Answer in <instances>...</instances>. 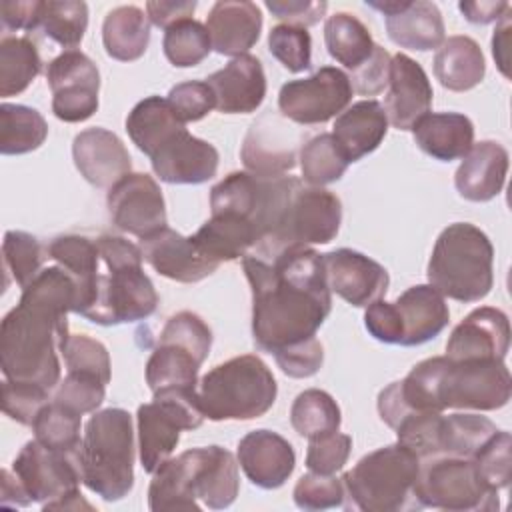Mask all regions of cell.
I'll use <instances>...</instances> for the list:
<instances>
[{
    "label": "cell",
    "instance_id": "obj_25",
    "mask_svg": "<svg viewBox=\"0 0 512 512\" xmlns=\"http://www.w3.org/2000/svg\"><path fill=\"white\" fill-rule=\"evenodd\" d=\"M238 466L246 478L264 490L280 488L296 466V454L292 444L266 428L252 430L238 442Z\"/></svg>",
    "mask_w": 512,
    "mask_h": 512
},
{
    "label": "cell",
    "instance_id": "obj_46",
    "mask_svg": "<svg viewBox=\"0 0 512 512\" xmlns=\"http://www.w3.org/2000/svg\"><path fill=\"white\" fill-rule=\"evenodd\" d=\"M164 56L176 68H190L200 64L212 50L206 26L194 18L180 20L164 30Z\"/></svg>",
    "mask_w": 512,
    "mask_h": 512
},
{
    "label": "cell",
    "instance_id": "obj_36",
    "mask_svg": "<svg viewBox=\"0 0 512 512\" xmlns=\"http://www.w3.org/2000/svg\"><path fill=\"white\" fill-rule=\"evenodd\" d=\"M102 42L110 58L120 62L138 60L150 42L148 14L132 4L110 10L102 24Z\"/></svg>",
    "mask_w": 512,
    "mask_h": 512
},
{
    "label": "cell",
    "instance_id": "obj_21",
    "mask_svg": "<svg viewBox=\"0 0 512 512\" xmlns=\"http://www.w3.org/2000/svg\"><path fill=\"white\" fill-rule=\"evenodd\" d=\"M144 260L164 278L194 284L218 270V262L210 260L192 240L172 228H162L140 244Z\"/></svg>",
    "mask_w": 512,
    "mask_h": 512
},
{
    "label": "cell",
    "instance_id": "obj_10",
    "mask_svg": "<svg viewBox=\"0 0 512 512\" xmlns=\"http://www.w3.org/2000/svg\"><path fill=\"white\" fill-rule=\"evenodd\" d=\"M198 388H170L154 392L152 402L138 408V456L148 474H154L174 452L182 430H196L204 422Z\"/></svg>",
    "mask_w": 512,
    "mask_h": 512
},
{
    "label": "cell",
    "instance_id": "obj_45",
    "mask_svg": "<svg viewBox=\"0 0 512 512\" xmlns=\"http://www.w3.org/2000/svg\"><path fill=\"white\" fill-rule=\"evenodd\" d=\"M80 426L82 414L50 400L48 404L42 406L36 420L32 422V432L34 438L46 448L66 454H78L82 442Z\"/></svg>",
    "mask_w": 512,
    "mask_h": 512
},
{
    "label": "cell",
    "instance_id": "obj_42",
    "mask_svg": "<svg viewBox=\"0 0 512 512\" xmlns=\"http://www.w3.org/2000/svg\"><path fill=\"white\" fill-rule=\"evenodd\" d=\"M88 28V6L78 0H46L40 2L36 32L60 44L62 48L76 50Z\"/></svg>",
    "mask_w": 512,
    "mask_h": 512
},
{
    "label": "cell",
    "instance_id": "obj_41",
    "mask_svg": "<svg viewBox=\"0 0 512 512\" xmlns=\"http://www.w3.org/2000/svg\"><path fill=\"white\" fill-rule=\"evenodd\" d=\"M496 432V424L480 414L442 416L438 430V456L474 458Z\"/></svg>",
    "mask_w": 512,
    "mask_h": 512
},
{
    "label": "cell",
    "instance_id": "obj_62",
    "mask_svg": "<svg viewBox=\"0 0 512 512\" xmlns=\"http://www.w3.org/2000/svg\"><path fill=\"white\" fill-rule=\"evenodd\" d=\"M464 18L472 24H490L498 22L506 10H510L508 2H494V0H480V2H460L458 4Z\"/></svg>",
    "mask_w": 512,
    "mask_h": 512
},
{
    "label": "cell",
    "instance_id": "obj_17",
    "mask_svg": "<svg viewBox=\"0 0 512 512\" xmlns=\"http://www.w3.org/2000/svg\"><path fill=\"white\" fill-rule=\"evenodd\" d=\"M304 134L288 124L280 112H262L248 128L240 158L248 172L256 176H284L296 166Z\"/></svg>",
    "mask_w": 512,
    "mask_h": 512
},
{
    "label": "cell",
    "instance_id": "obj_57",
    "mask_svg": "<svg viewBox=\"0 0 512 512\" xmlns=\"http://www.w3.org/2000/svg\"><path fill=\"white\" fill-rule=\"evenodd\" d=\"M390 60L392 56L380 44L374 46L370 58L358 68L350 70V86L362 96H376L388 86L390 78Z\"/></svg>",
    "mask_w": 512,
    "mask_h": 512
},
{
    "label": "cell",
    "instance_id": "obj_32",
    "mask_svg": "<svg viewBox=\"0 0 512 512\" xmlns=\"http://www.w3.org/2000/svg\"><path fill=\"white\" fill-rule=\"evenodd\" d=\"M384 24L394 44L418 52L438 50L446 36L438 6L426 0H406L404 8L384 16Z\"/></svg>",
    "mask_w": 512,
    "mask_h": 512
},
{
    "label": "cell",
    "instance_id": "obj_58",
    "mask_svg": "<svg viewBox=\"0 0 512 512\" xmlns=\"http://www.w3.org/2000/svg\"><path fill=\"white\" fill-rule=\"evenodd\" d=\"M364 326L372 338L384 344H400L402 342V322L394 302H386L384 298L366 306Z\"/></svg>",
    "mask_w": 512,
    "mask_h": 512
},
{
    "label": "cell",
    "instance_id": "obj_48",
    "mask_svg": "<svg viewBox=\"0 0 512 512\" xmlns=\"http://www.w3.org/2000/svg\"><path fill=\"white\" fill-rule=\"evenodd\" d=\"M270 54L288 70L304 72L312 66V38L306 28L278 24L268 32Z\"/></svg>",
    "mask_w": 512,
    "mask_h": 512
},
{
    "label": "cell",
    "instance_id": "obj_60",
    "mask_svg": "<svg viewBox=\"0 0 512 512\" xmlns=\"http://www.w3.org/2000/svg\"><path fill=\"white\" fill-rule=\"evenodd\" d=\"M196 10L194 0H150L146 2V14L150 24L158 28H170L180 20L192 18Z\"/></svg>",
    "mask_w": 512,
    "mask_h": 512
},
{
    "label": "cell",
    "instance_id": "obj_54",
    "mask_svg": "<svg viewBox=\"0 0 512 512\" xmlns=\"http://www.w3.org/2000/svg\"><path fill=\"white\" fill-rule=\"evenodd\" d=\"M350 450L352 438L338 430L314 436L306 450V466L316 474H336L348 462Z\"/></svg>",
    "mask_w": 512,
    "mask_h": 512
},
{
    "label": "cell",
    "instance_id": "obj_7",
    "mask_svg": "<svg viewBox=\"0 0 512 512\" xmlns=\"http://www.w3.org/2000/svg\"><path fill=\"white\" fill-rule=\"evenodd\" d=\"M278 384L256 354L230 358L208 370L198 382V400L208 420H254L276 402Z\"/></svg>",
    "mask_w": 512,
    "mask_h": 512
},
{
    "label": "cell",
    "instance_id": "obj_3",
    "mask_svg": "<svg viewBox=\"0 0 512 512\" xmlns=\"http://www.w3.org/2000/svg\"><path fill=\"white\" fill-rule=\"evenodd\" d=\"M240 490L238 462L222 446L190 448L176 458H168L156 472L148 488L152 512L200 510L202 500L212 510L228 508Z\"/></svg>",
    "mask_w": 512,
    "mask_h": 512
},
{
    "label": "cell",
    "instance_id": "obj_31",
    "mask_svg": "<svg viewBox=\"0 0 512 512\" xmlns=\"http://www.w3.org/2000/svg\"><path fill=\"white\" fill-rule=\"evenodd\" d=\"M412 134L418 148L440 162L464 158L474 144V124L460 112H428Z\"/></svg>",
    "mask_w": 512,
    "mask_h": 512
},
{
    "label": "cell",
    "instance_id": "obj_16",
    "mask_svg": "<svg viewBox=\"0 0 512 512\" xmlns=\"http://www.w3.org/2000/svg\"><path fill=\"white\" fill-rule=\"evenodd\" d=\"M52 112L62 122H84L98 110L100 72L80 50H64L48 62Z\"/></svg>",
    "mask_w": 512,
    "mask_h": 512
},
{
    "label": "cell",
    "instance_id": "obj_51",
    "mask_svg": "<svg viewBox=\"0 0 512 512\" xmlns=\"http://www.w3.org/2000/svg\"><path fill=\"white\" fill-rule=\"evenodd\" d=\"M294 502L302 510H328L344 506L346 490L342 478L334 474H304L294 486Z\"/></svg>",
    "mask_w": 512,
    "mask_h": 512
},
{
    "label": "cell",
    "instance_id": "obj_13",
    "mask_svg": "<svg viewBox=\"0 0 512 512\" xmlns=\"http://www.w3.org/2000/svg\"><path fill=\"white\" fill-rule=\"evenodd\" d=\"M12 472L30 500L42 504V510H58L64 500L80 494L78 454L46 448L36 438L22 446L14 458Z\"/></svg>",
    "mask_w": 512,
    "mask_h": 512
},
{
    "label": "cell",
    "instance_id": "obj_43",
    "mask_svg": "<svg viewBox=\"0 0 512 512\" xmlns=\"http://www.w3.org/2000/svg\"><path fill=\"white\" fill-rule=\"evenodd\" d=\"M298 160L304 182L318 188L340 180L350 164L336 138L328 132L306 140L300 148Z\"/></svg>",
    "mask_w": 512,
    "mask_h": 512
},
{
    "label": "cell",
    "instance_id": "obj_29",
    "mask_svg": "<svg viewBox=\"0 0 512 512\" xmlns=\"http://www.w3.org/2000/svg\"><path fill=\"white\" fill-rule=\"evenodd\" d=\"M394 306L402 322L400 346H420L436 338L450 320L444 296L430 284H418L402 292Z\"/></svg>",
    "mask_w": 512,
    "mask_h": 512
},
{
    "label": "cell",
    "instance_id": "obj_23",
    "mask_svg": "<svg viewBox=\"0 0 512 512\" xmlns=\"http://www.w3.org/2000/svg\"><path fill=\"white\" fill-rule=\"evenodd\" d=\"M432 96V84L424 68L402 52L394 54L384 98L388 122L398 130H412L416 122L430 112Z\"/></svg>",
    "mask_w": 512,
    "mask_h": 512
},
{
    "label": "cell",
    "instance_id": "obj_8",
    "mask_svg": "<svg viewBox=\"0 0 512 512\" xmlns=\"http://www.w3.org/2000/svg\"><path fill=\"white\" fill-rule=\"evenodd\" d=\"M420 458L400 442L378 448L342 476L350 506L364 512L422 508L416 498Z\"/></svg>",
    "mask_w": 512,
    "mask_h": 512
},
{
    "label": "cell",
    "instance_id": "obj_37",
    "mask_svg": "<svg viewBox=\"0 0 512 512\" xmlns=\"http://www.w3.org/2000/svg\"><path fill=\"white\" fill-rule=\"evenodd\" d=\"M186 124L176 116L166 98L148 96L140 100L126 118V132L148 158Z\"/></svg>",
    "mask_w": 512,
    "mask_h": 512
},
{
    "label": "cell",
    "instance_id": "obj_39",
    "mask_svg": "<svg viewBox=\"0 0 512 512\" xmlns=\"http://www.w3.org/2000/svg\"><path fill=\"white\" fill-rule=\"evenodd\" d=\"M48 124L44 116L24 104L0 106V152L4 156L28 154L44 144Z\"/></svg>",
    "mask_w": 512,
    "mask_h": 512
},
{
    "label": "cell",
    "instance_id": "obj_40",
    "mask_svg": "<svg viewBox=\"0 0 512 512\" xmlns=\"http://www.w3.org/2000/svg\"><path fill=\"white\" fill-rule=\"evenodd\" d=\"M42 72L36 44L26 36H4L0 40V96L24 92Z\"/></svg>",
    "mask_w": 512,
    "mask_h": 512
},
{
    "label": "cell",
    "instance_id": "obj_64",
    "mask_svg": "<svg viewBox=\"0 0 512 512\" xmlns=\"http://www.w3.org/2000/svg\"><path fill=\"white\" fill-rule=\"evenodd\" d=\"M0 502L4 506H28L32 504L28 492L24 490L22 482L16 474L2 468L0 472Z\"/></svg>",
    "mask_w": 512,
    "mask_h": 512
},
{
    "label": "cell",
    "instance_id": "obj_34",
    "mask_svg": "<svg viewBox=\"0 0 512 512\" xmlns=\"http://www.w3.org/2000/svg\"><path fill=\"white\" fill-rule=\"evenodd\" d=\"M434 74L452 92H466L478 86L486 74L484 54L470 36H450L434 54Z\"/></svg>",
    "mask_w": 512,
    "mask_h": 512
},
{
    "label": "cell",
    "instance_id": "obj_33",
    "mask_svg": "<svg viewBox=\"0 0 512 512\" xmlns=\"http://www.w3.org/2000/svg\"><path fill=\"white\" fill-rule=\"evenodd\" d=\"M196 246L214 262H232L250 254L258 244L254 224L238 214L216 212L192 236Z\"/></svg>",
    "mask_w": 512,
    "mask_h": 512
},
{
    "label": "cell",
    "instance_id": "obj_9",
    "mask_svg": "<svg viewBox=\"0 0 512 512\" xmlns=\"http://www.w3.org/2000/svg\"><path fill=\"white\" fill-rule=\"evenodd\" d=\"M212 346L210 326L194 312L170 316L146 362V384L152 392L198 388V370Z\"/></svg>",
    "mask_w": 512,
    "mask_h": 512
},
{
    "label": "cell",
    "instance_id": "obj_2",
    "mask_svg": "<svg viewBox=\"0 0 512 512\" xmlns=\"http://www.w3.org/2000/svg\"><path fill=\"white\" fill-rule=\"evenodd\" d=\"M78 304V286L62 266H48L22 288L18 304L0 324V366L6 380L54 390L60 382L58 352L68 332V312Z\"/></svg>",
    "mask_w": 512,
    "mask_h": 512
},
{
    "label": "cell",
    "instance_id": "obj_50",
    "mask_svg": "<svg viewBox=\"0 0 512 512\" xmlns=\"http://www.w3.org/2000/svg\"><path fill=\"white\" fill-rule=\"evenodd\" d=\"M106 382L88 372H66L64 380L54 388L52 400L78 412L88 414L96 412V408L104 402Z\"/></svg>",
    "mask_w": 512,
    "mask_h": 512
},
{
    "label": "cell",
    "instance_id": "obj_49",
    "mask_svg": "<svg viewBox=\"0 0 512 512\" xmlns=\"http://www.w3.org/2000/svg\"><path fill=\"white\" fill-rule=\"evenodd\" d=\"M66 372H88L98 376L102 382H110L112 368L110 356L102 342L86 334H70L62 346Z\"/></svg>",
    "mask_w": 512,
    "mask_h": 512
},
{
    "label": "cell",
    "instance_id": "obj_14",
    "mask_svg": "<svg viewBox=\"0 0 512 512\" xmlns=\"http://www.w3.org/2000/svg\"><path fill=\"white\" fill-rule=\"evenodd\" d=\"M352 92L350 80L340 68L322 66L306 78L286 82L278 94V108L296 124H322L346 110Z\"/></svg>",
    "mask_w": 512,
    "mask_h": 512
},
{
    "label": "cell",
    "instance_id": "obj_28",
    "mask_svg": "<svg viewBox=\"0 0 512 512\" xmlns=\"http://www.w3.org/2000/svg\"><path fill=\"white\" fill-rule=\"evenodd\" d=\"M508 174V152L494 140H482L472 144L462 158L454 186L458 194L470 202H488L504 188Z\"/></svg>",
    "mask_w": 512,
    "mask_h": 512
},
{
    "label": "cell",
    "instance_id": "obj_55",
    "mask_svg": "<svg viewBox=\"0 0 512 512\" xmlns=\"http://www.w3.org/2000/svg\"><path fill=\"white\" fill-rule=\"evenodd\" d=\"M166 100L184 124L202 120L212 108H216L210 86L200 80H188L172 86Z\"/></svg>",
    "mask_w": 512,
    "mask_h": 512
},
{
    "label": "cell",
    "instance_id": "obj_30",
    "mask_svg": "<svg viewBox=\"0 0 512 512\" xmlns=\"http://www.w3.org/2000/svg\"><path fill=\"white\" fill-rule=\"evenodd\" d=\"M388 132V116L378 100H360L336 116L332 136L348 162L374 152Z\"/></svg>",
    "mask_w": 512,
    "mask_h": 512
},
{
    "label": "cell",
    "instance_id": "obj_15",
    "mask_svg": "<svg viewBox=\"0 0 512 512\" xmlns=\"http://www.w3.org/2000/svg\"><path fill=\"white\" fill-rule=\"evenodd\" d=\"M342 222V202L330 190L300 186L290 204L286 222L266 260L296 246L328 244L336 238Z\"/></svg>",
    "mask_w": 512,
    "mask_h": 512
},
{
    "label": "cell",
    "instance_id": "obj_52",
    "mask_svg": "<svg viewBox=\"0 0 512 512\" xmlns=\"http://www.w3.org/2000/svg\"><path fill=\"white\" fill-rule=\"evenodd\" d=\"M52 390L32 384V382H16L4 380L2 382V410L8 418L16 420L18 424L32 426L38 412L44 404L52 400Z\"/></svg>",
    "mask_w": 512,
    "mask_h": 512
},
{
    "label": "cell",
    "instance_id": "obj_1",
    "mask_svg": "<svg viewBox=\"0 0 512 512\" xmlns=\"http://www.w3.org/2000/svg\"><path fill=\"white\" fill-rule=\"evenodd\" d=\"M252 292V338L264 352L316 336L332 310L322 254L310 246L284 250L272 260L242 258Z\"/></svg>",
    "mask_w": 512,
    "mask_h": 512
},
{
    "label": "cell",
    "instance_id": "obj_38",
    "mask_svg": "<svg viewBox=\"0 0 512 512\" xmlns=\"http://www.w3.org/2000/svg\"><path fill=\"white\" fill-rule=\"evenodd\" d=\"M324 44L328 54L348 70L366 62L376 46L370 30L350 12H336L324 24Z\"/></svg>",
    "mask_w": 512,
    "mask_h": 512
},
{
    "label": "cell",
    "instance_id": "obj_12",
    "mask_svg": "<svg viewBox=\"0 0 512 512\" xmlns=\"http://www.w3.org/2000/svg\"><path fill=\"white\" fill-rule=\"evenodd\" d=\"M512 380L504 360H450L442 356L436 396L440 410H498L508 404Z\"/></svg>",
    "mask_w": 512,
    "mask_h": 512
},
{
    "label": "cell",
    "instance_id": "obj_44",
    "mask_svg": "<svg viewBox=\"0 0 512 512\" xmlns=\"http://www.w3.org/2000/svg\"><path fill=\"white\" fill-rule=\"evenodd\" d=\"M290 422L300 436L310 440L320 434L336 432L340 428L342 414H340V406L328 392L318 388H308L300 392L292 402Z\"/></svg>",
    "mask_w": 512,
    "mask_h": 512
},
{
    "label": "cell",
    "instance_id": "obj_11",
    "mask_svg": "<svg viewBox=\"0 0 512 512\" xmlns=\"http://www.w3.org/2000/svg\"><path fill=\"white\" fill-rule=\"evenodd\" d=\"M416 498L420 506L448 512H490L500 508L498 490L484 482L474 460L458 456L420 460Z\"/></svg>",
    "mask_w": 512,
    "mask_h": 512
},
{
    "label": "cell",
    "instance_id": "obj_22",
    "mask_svg": "<svg viewBox=\"0 0 512 512\" xmlns=\"http://www.w3.org/2000/svg\"><path fill=\"white\" fill-rule=\"evenodd\" d=\"M218 150L186 128L170 136L152 156L154 174L168 184H202L216 176Z\"/></svg>",
    "mask_w": 512,
    "mask_h": 512
},
{
    "label": "cell",
    "instance_id": "obj_24",
    "mask_svg": "<svg viewBox=\"0 0 512 512\" xmlns=\"http://www.w3.org/2000/svg\"><path fill=\"white\" fill-rule=\"evenodd\" d=\"M72 158L80 176L96 188H112L132 170L122 140L106 128H86L72 142Z\"/></svg>",
    "mask_w": 512,
    "mask_h": 512
},
{
    "label": "cell",
    "instance_id": "obj_27",
    "mask_svg": "<svg viewBox=\"0 0 512 512\" xmlns=\"http://www.w3.org/2000/svg\"><path fill=\"white\" fill-rule=\"evenodd\" d=\"M206 30L218 54L234 58L248 54L262 32L260 8L248 0H220L206 16Z\"/></svg>",
    "mask_w": 512,
    "mask_h": 512
},
{
    "label": "cell",
    "instance_id": "obj_26",
    "mask_svg": "<svg viewBox=\"0 0 512 512\" xmlns=\"http://www.w3.org/2000/svg\"><path fill=\"white\" fill-rule=\"evenodd\" d=\"M222 114L254 112L266 96V74L262 62L252 54L232 58L224 68L206 78Z\"/></svg>",
    "mask_w": 512,
    "mask_h": 512
},
{
    "label": "cell",
    "instance_id": "obj_63",
    "mask_svg": "<svg viewBox=\"0 0 512 512\" xmlns=\"http://www.w3.org/2000/svg\"><path fill=\"white\" fill-rule=\"evenodd\" d=\"M510 10H506V14L496 22V30L492 36V56L500 68V72L510 78Z\"/></svg>",
    "mask_w": 512,
    "mask_h": 512
},
{
    "label": "cell",
    "instance_id": "obj_61",
    "mask_svg": "<svg viewBox=\"0 0 512 512\" xmlns=\"http://www.w3.org/2000/svg\"><path fill=\"white\" fill-rule=\"evenodd\" d=\"M38 12H40V2H2L0 4V18H2V28L4 30H26V32H36L38 24Z\"/></svg>",
    "mask_w": 512,
    "mask_h": 512
},
{
    "label": "cell",
    "instance_id": "obj_6",
    "mask_svg": "<svg viewBox=\"0 0 512 512\" xmlns=\"http://www.w3.org/2000/svg\"><path fill=\"white\" fill-rule=\"evenodd\" d=\"M494 248L470 222H454L440 232L428 262V284L456 302H478L494 284Z\"/></svg>",
    "mask_w": 512,
    "mask_h": 512
},
{
    "label": "cell",
    "instance_id": "obj_53",
    "mask_svg": "<svg viewBox=\"0 0 512 512\" xmlns=\"http://www.w3.org/2000/svg\"><path fill=\"white\" fill-rule=\"evenodd\" d=\"M510 448H512L510 434L504 430H498L472 458L484 482L494 490L508 488L510 484V476H512Z\"/></svg>",
    "mask_w": 512,
    "mask_h": 512
},
{
    "label": "cell",
    "instance_id": "obj_47",
    "mask_svg": "<svg viewBox=\"0 0 512 512\" xmlns=\"http://www.w3.org/2000/svg\"><path fill=\"white\" fill-rule=\"evenodd\" d=\"M4 268L20 288H26L42 270V246L36 236L22 230H8L2 240Z\"/></svg>",
    "mask_w": 512,
    "mask_h": 512
},
{
    "label": "cell",
    "instance_id": "obj_20",
    "mask_svg": "<svg viewBox=\"0 0 512 512\" xmlns=\"http://www.w3.org/2000/svg\"><path fill=\"white\" fill-rule=\"evenodd\" d=\"M510 348L508 316L492 306L472 310L450 334L446 358L450 360H504Z\"/></svg>",
    "mask_w": 512,
    "mask_h": 512
},
{
    "label": "cell",
    "instance_id": "obj_56",
    "mask_svg": "<svg viewBox=\"0 0 512 512\" xmlns=\"http://www.w3.org/2000/svg\"><path fill=\"white\" fill-rule=\"evenodd\" d=\"M274 360L278 368L290 378H308L314 376L324 362V348L320 340L308 338L296 344H290L278 352H274Z\"/></svg>",
    "mask_w": 512,
    "mask_h": 512
},
{
    "label": "cell",
    "instance_id": "obj_5",
    "mask_svg": "<svg viewBox=\"0 0 512 512\" xmlns=\"http://www.w3.org/2000/svg\"><path fill=\"white\" fill-rule=\"evenodd\" d=\"M134 430L124 408L94 412L84 426L78 466L88 490L106 502H118L134 486Z\"/></svg>",
    "mask_w": 512,
    "mask_h": 512
},
{
    "label": "cell",
    "instance_id": "obj_59",
    "mask_svg": "<svg viewBox=\"0 0 512 512\" xmlns=\"http://www.w3.org/2000/svg\"><path fill=\"white\" fill-rule=\"evenodd\" d=\"M266 8L278 18L284 20V24L292 26H314L318 24L326 10L328 2L324 0H266Z\"/></svg>",
    "mask_w": 512,
    "mask_h": 512
},
{
    "label": "cell",
    "instance_id": "obj_18",
    "mask_svg": "<svg viewBox=\"0 0 512 512\" xmlns=\"http://www.w3.org/2000/svg\"><path fill=\"white\" fill-rule=\"evenodd\" d=\"M112 222L140 240L168 226L166 204L158 182L144 172H130L106 196Z\"/></svg>",
    "mask_w": 512,
    "mask_h": 512
},
{
    "label": "cell",
    "instance_id": "obj_4",
    "mask_svg": "<svg viewBox=\"0 0 512 512\" xmlns=\"http://www.w3.org/2000/svg\"><path fill=\"white\" fill-rule=\"evenodd\" d=\"M94 240L106 272H98L92 302L82 316L100 326L140 322L152 316L158 294L142 270V248L116 234H100Z\"/></svg>",
    "mask_w": 512,
    "mask_h": 512
},
{
    "label": "cell",
    "instance_id": "obj_19",
    "mask_svg": "<svg viewBox=\"0 0 512 512\" xmlns=\"http://www.w3.org/2000/svg\"><path fill=\"white\" fill-rule=\"evenodd\" d=\"M326 282L330 292L356 308L386 296L390 276L388 270L366 254L352 248H338L322 254Z\"/></svg>",
    "mask_w": 512,
    "mask_h": 512
},
{
    "label": "cell",
    "instance_id": "obj_35",
    "mask_svg": "<svg viewBox=\"0 0 512 512\" xmlns=\"http://www.w3.org/2000/svg\"><path fill=\"white\" fill-rule=\"evenodd\" d=\"M48 256L58 262L78 286L76 314H84L94 296L96 278L100 272V254L96 240L80 234H62L48 244Z\"/></svg>",
    "mask_w": 512,
    "mask_h": 512
}]
</instances>
